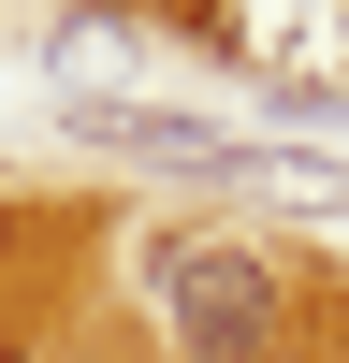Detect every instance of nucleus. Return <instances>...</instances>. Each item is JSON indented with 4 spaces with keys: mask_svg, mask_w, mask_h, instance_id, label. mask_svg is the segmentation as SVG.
<instances>
[{
    "mask_svg": "<svg viewBox=\"0 0 349 363\" xmlns=\"http://www.w3.org/2000/svg\"><path fill=\"white\" fill-rule=\"evenodd\" d=\"M145 306H160L174 363H277V335H291L277 262L233 247V233H160L145 247Z\"/></svg>",
    "mask_w": 349,
    "mask_h": 363,
    "instance_id": "nucleus-1",
    "label": "nucleus"
},
{
    "mask_svg": "<svg viewBox=\"0 0 349 363\" xmlns=\"http://www.w3.org/2000/svg\"><path fill=\"white\" fill-rule=\"evenodd\" d=\"M73 131L116 145V160H145V174H262L248 131H218V116H160V102H73Z\"/></svg>",
    "mask_w": 349,
    "mask_h": 363,
    "instance_id": "nucleus-2",
    "label": "nucleus"
},
{
    "mask_svg": "<svg viewBox=\"0 0 349 363\" xmlns=\"http://www.w3.org/2000/svg\"><path fill=\"white\" fill-rule=\"evenodd\" d=\"M0 363H44V349H29V335H0Z\"/></svg>",
    "mask_w": 349,
    "mask_h": 363,
    "instance_id": "nucleus-3",
    "label": "nucleus"
}]
</instances>
